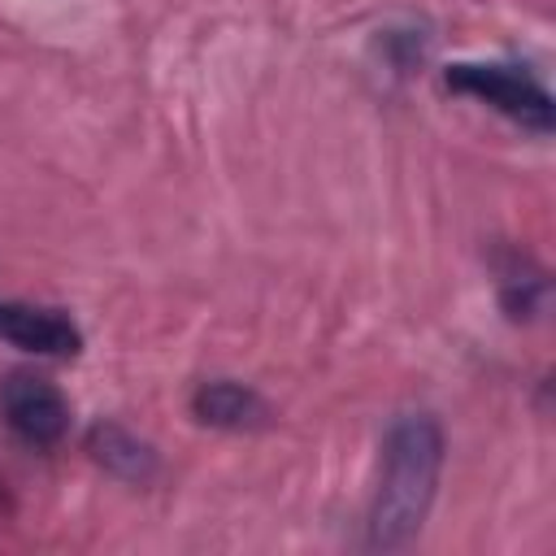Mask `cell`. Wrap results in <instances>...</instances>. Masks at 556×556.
I'll list each match as a JSON object with an SVG mask.
<instances>
[{"label": "cell", "instance_id": "obj_1", "mask_svg": "<svg viewBox=\"0 0 556 556\" xmlns=\"http://www.w3.org/2000/svg\"><path fill=\"white\" fill-rule=\"evenodd\" d=\"M443 473V430L430 413H404L382 439V473L365 517V543L395 552L413 543L430 517Z\"/></svg>", "mask_w": 556, "mask_h": 556}, {"label": "cell", "instance_id": "obj_2", "mask_svg": "<svg viewBox=\"0 0 556 556\" xmlns=\"http://www.w3.org/2000/svg\"><path fill=\"white\" fill-rule=\"evenodd\" d=\"M443 83L460 96L486 100L495 113H504L508 122L534 130V135H552L556 126V104L552 91L521 65H504V61H456L443 70Z\"/></svg>", "mask_w": 556, "mask_h": 556}, {"label": "cell", "instance_id": "obj_3", "mask_svg": "<svg viewBox=\"0 0 556 556\" xmlns=\"http://www.w3.org/2000/svg\"><path fill=\"white\" fill-rule=\"evenodd\" d=\"M0 421L30 447H52L70 434V400L56 382L13 369L0 378Z\"/></svg>", "mask_w": 556, "mask_h": 556}, {"label": "cell", "instance_id": "obj_4", "mask_svg": "<svg viewBox=\"0 0 556 556\" xmlns=\"http://www.w3.org/2000/svg\"><path fill=\"white\" fill-rule=\"evenodd\" d=\"M0 339L35 356H74L83 348L78 326L61 308H39L22 300H0Z\"/></svg>", "mask_w": 556, "mask_h": 556}, {"label": "cell", "instance_id": "obj_5", "mask_svg": "<svg viewBox=\"0 0 556 556\" xmlns=\"http://www.w3.org/2000/svg\"><path fill=\"white\" fill-rule=\"evenodd\" d=\"M191 413L204 421V426H222V430H248V426H261L265 421V400L235 382V378H213V382H200L195 395H191Z\"/></svg>", "mask_w": 556, "mask_h": 556}, {"label": "cell", "instance_id": "obj_6", "mask_svg": "<svg viewBox=\"0 0 556 556\" xmlns=\"http://www.w3.org/2000/svg\"><path fill=\"white\" fill-rule=\"evenodd\" d=\"M87 447H91V456H96L109 473H117V478L148 482V478L156 473V452H152L143 439H135L126 426H117V421H96L91 434H87Z\"/></svg>", "mask_w": 556, "mask_h": 556}, {"label": "cell", "instance_id": "obj_7", "mask_svg": "<svg viewBox=\"0 0 556 556\" xmlns=\"http://www.w3.org/2000/svg\"><path fill=\"white\" fill-rule=\"evenodd\" d=\"M539 295H543V274H508L504 278V308L513 317H526L539 308Z\"/></svg>", "mask_w": 556, "mask_h": 556}]
</instances>
